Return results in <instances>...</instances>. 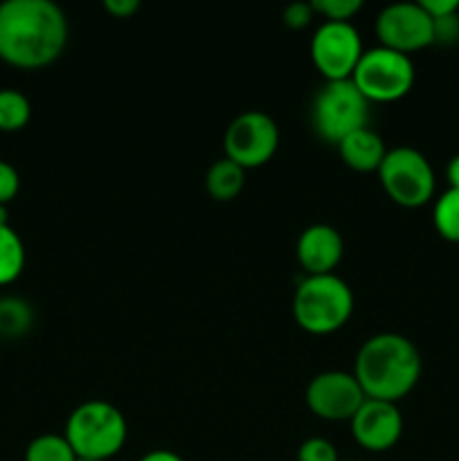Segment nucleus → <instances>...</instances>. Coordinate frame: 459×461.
Segmentation results:
<instances>
[{
  "label": "nucleus",
  "mask_w": 459,
  "mask_h": 461,
  "mask_svg": "<svg viewBox=\"0 0 459 461\" xmlns=\"http://www.w3.org/2000/svg\"><path fill=\"white\" fill-rule=\"evenodd\" d=\"M25 461H76V453L68 444L66 435L45 432L27 444Z\"/></svg>",
  "instance_id": "nucleus-20"
},
{
  "label": "nucleus",
  "mask_w": 459,
  "mask_h": 461,
  "mask_svg": "<svg viewBox=\"0 0 459 461\" xmlns=\"http://www.w3.org/2000/svg\"><path fill=\"white\" fill-rule=\"evenodd\" d=\"M70 36L68 16L52 0L0 3V61L39 70L63 54Z\"/></svg>",
  "instance_id": "nucleus-1"
},
{
  "label": "nucleus",
  "mask_w": 459,
  "mask_h": 461,
  "mask_svg": "<svg viewBox=\"0 0 459 461\" xmlns=\"http://www.w3.org/2000/svg\"><path fill=\"white\" fill-rule=\"evenodd\" d=\"M315 14H322L324 21L351 23V18L363 9V0H313Z\"/></svg>",
  "instance_id": "nucleus-21"
},
{
  "label": "nucleus",
  "mask_w": 459,
  "mask_h": 461,
  "mask_svg": "<svg viewBox=\"0 0 459 461\" xmlns=\"http://www.w3.org/2000/svg\"><path fill=\"white\" fill-rule=\"evenodd\" d=\"M354 306V291L336 273L306 275L292 295L295 322L315 336H327L345 327Z\"/></svg>",
  "instance_id": "nucleus-3"
},
{
  "label": "nucleus",
  "mask_w": 459,
  "mask_h": 461,
  "mask_svg": "<svg viewBox=\"0 0 459 461\" xmlns=\"http://www.w3.org/2000/svg\"><path fill=\"white\" fill-rule=\"evenodd\" d=\"M313 18H315L313 3H302V0L286 5L282 12V21L286 23L291 30H304V27L310 25Z\"/></svg>",
  "instance_id": "nucleus-23"
},
{
  "label": "nucleus",
  "mask_w": 459,
  "mask_h": 461,
  "mask_svg": "<svg viewBox=\"0 0 459 461\" xmlns=\"http://www.w3.org/2000/svg\"><path fill=\"white\" fill-rule=\"evenodd\" d=\"M104 9L115 18H129L140 9V0H104Z\"/></svg>",
  "instance_id": "nucleus-27"
},
{
  "label": "nucleus",
  "mask_w": 459,
  "mask_h": 461,
  "mask_svg": "<svg viewBox=\"0 0 459 461\" xmlns=\"http://www.w3.org/2000/svg\"><path fill=\"white\" fill-rule=\"evenodd\" d=\"M76 461H99V459H88V457H76Z\"/></svg>",
  "instance_id": "nucleus-31"
},
{
  "label": "nucleus",
  "mask_w": 459,
  "mask_h": 461,
  "mask_svg": "<svg viewBox=\"0 0 459 461\" xmlns=\"http://www.w3.org/2000/svg\"><path fill=\"white\" fill-rule=\"evenodd\" d=\"M364 399L367 396L354 372L328 369L315 374L306 385V405L324 421H351Z\"/></svg>",
  "instance_id": "nucleus-10"
},
{
  "label": "nucleus",
  "mask_w": 459,
  "mask_h": 461,
  "mask_svg": "<svg viewBox=\"0 0 459 461\" xmlns=\"http://www.w3.org/2000/svg\"><path fill=\"white\" fill-rule=\"evenodd\" d=\"M63 435L76 457L106 461L124 448L129 423L120 408L108 401L93 399L72 410Z\"/></svg>",
  "instance_id": "nucleus-4"
},
{
  "label": "nucleus",
  "mask_w": 459,
  "mask_h": 461,
  "mask_svg": "<svg viewBox=\"0 0 459 461\" xmlns=\"http://www.w3.org/2000/svg\"><path fill=\"white\" fill-rule=\"evenodd\" d=\"M340 461H363V459H340Z\"/></svg>",
  "instance_id": "nucleus-32"
},
{
  "label": "nucleus",
  "mask_w": 459,
  "mask_h": 461,
  "mask_svg": "<svg viewBox=\"0 0 459 461\" xmlns=\"http://www.w3.org/2000/svg\"><path fill=\"white\" fill-rule=\"evenodd\" d=\"M414 63L410 54L376 45L364 50L354 70V84L369 102H396L414 86Z\"/></svg>",
  "instance_id": "nucleus-7"
},
{
  "label": "nucleus",
  "mask_w": 459,
  "mask_h": 461,
  "mask_svg": "<svg viewBox=\"0 0 459 461\" xmlns=\"http://www.w3.org/2000/svg\"><path fill=\"white\" fill-rule=\"evenodd\" d=\"M32 120V104L27 95L16 88H0V131L16 133Z\"/></svg>",
  "instance_id": "nucleus-18"
},
{
  "label": "nucleus",
  "mask_w": 459,
  "mask_h": 461,
  "mask_svg": "<svg viewBox=\"0 0 459 461\" xmlns=\"http://www.w3.org/2000/svg\"><path fill=\"white\" fill-rule=\"evenodd\" d=\"M349 423L356 444L372 453H385L394 448L403 435V414L399 405L390 401L364 399Z\"/></svg>",
  "instance_id": "nucleus-12"
},
{
  "label": "nucleus",
  "mask_w": 459,
  "mask_h": 461,
  "mask_svg": "<svg viewBox=\"0 0 459 461\" xmlns=\"http://www.w3.org/2000/svg\"><path fill=\"white\" fill-rule=\"evenodd\" d=\"M297 261L306 275H327L336 270V266L345 255V241L340 230L328 223H313L297 239Z\"/></svg>",
  "instance_id": "nucleus-13"
},
{
  "label": "nucleus",
  "mask_w": 459,
  "mask_h": 461,
  "mask_svg": "<svg viewBox=\"0 0 459 461\" xmlns=\"http://www.w3.org/2000/svg\"><path fill=\"white\" fill-rule=\"evenodd\" d=\"M277 122L264 111H246L234 117L223 135L225 158L241 165L243 169H256L270 162L279 149Z\"/></svg>",
  "instance_id": "nucleus-9"
},
{
  "label": "nucleus",
  "mask_w": 459,
  "mask_h": 461,
  "mask_svg": "<svg viewBox=\"0 0 459 461\" xmlns=\"http://www.w3.org/2000/svg\"><path fill=\"white\" fill-rule=\"evenodd\" d=\"M363 52V39L354 23L322 21L310 39V61L324 81L351 79Z\"/></svg>",
  "instance_id": "nucleus-8"
},
{
  "label": "nucleus",
  "mask_w": 459,
  "mask_h": 461,
  "mask_svg": "<svg viewBox=\"0 0 459 461\" xmlns=\"http://www.w3.org/2000/svg\"><path fill=\"white\" fill-rule=\"evenodd\" d=\"M338 153H340L342 162L349 169L360 171V174H369V171H378V167H381L382 158L387 153V147L372 126H363V129L354 131V133L346 135L338 144Z\"/></svg>",
  "instance_id": "nucleus-14"
},
{
  "label": "nucleus",
  "mask_w": 459,
  "mask_h": 461,
  "mask_svg": "<svg viewBox=\"0 0 459 461\" xmlns=\"http://www.w3.org/2000/svg\"><path fill=\"white\" fill-rule=\"evenodd\" d=\"M18 189H21V176L16 167L0 158V205H9L18 196Z\"/></svg>",
  "instance_id": "nucleus-24"
},
{
  "label": "nucleus",
  "mask_w": 459,
  "mask_h": 461,
  "mask_svg": "<svg viewBox=\"0 0 459 461\" xmlns=\"http://www.w3.org/2000/svg\"><path fill=\"white\" fill-rule=\"evenodd\" d=\"M297 461H340L338 448L324 437H309L297 448Z\"/></svg>",
  "instance_id": "nucleus-22"
},
{
  "label": "nucleus",
  "mask_w": 459,
  "mask_h": 461,
  "mask_svg": "<svg viewBox=\"0 0 459 461\" xmlns=\"http://www.w3.org/2000/svg\"><path fill=\"white\" fill-rule=\"evenodd\" d=\"M432 223L446 241L459 243V189H446L435 203Z\"/></svg>",
  "instance_id": "nucleus-19"
},
{
  "label": "nucleus",
  "mask_w": 459,
  "mask_h": 461,
  "mask_svg": "<svg viewBox=\"0 0 459 461\" xmlns=\"http://www.w3.org/2000/svg\"><path fill=\"white\" fill-rule=\"evenodd\" d=\"M418 3H421V7L426 9L432 21L459 12V0H418Z\"/></svg>",
  "instance_id": "nucleus-26"
},
{
  "label": "nucleus",
  "mask_w": 459,
  "mask_h": 461,
  "mask_svg": "<svg viewBox=\"0 0 459 461\" xmlns=\"http://www.w3.org/2000/svg\"><path fill=\"white\" fill-rule=\"evenodd\" d=\"M446 178H448L450 189H459V153L450 158L448 167H446Z\"/></svg>",
  "instance_id": "nucleus-29"
},
{
  "label": "nucleus",
  "mask_w": 459,
  "mask_h": 461,
  "mask_svg": "<svg viewBox=\"0 0 459 461\" xmlns=\"http://www.w3.org/2000/svg\"><path fill=\"white\" fill-rule=\"evenodd\" d=\"M140 461H184V459L180 457L178 453H174V450L156 448V450H148L147 455H142Z\"/></svg>",
  "instance_id": "nucleus-28"
},
{
  "label": "nucleus",
  "mask_w": 459,
  "mask_h": 461,
  "mask_svg": "<svg viewBox=\"0 0 459 461\" xmlns=\"http://www.w3.org/2000/svg\"><path fill=\"white\" fill-rule=\"evenodd\" d=\"M25 243L12 225H0V286L14 284L25 270Z\"/></svg>",
  "instance_id": "nucleus-17"
},
{
  "label": "nucleus",
  "mask_w": 459,
  "mask_h": 461,
  "mask_svg": "<svg viewBox=\"0 0 459 461\" xmlns=\"http://www.w3.org/2000/svg\"><path fill=\"white\" fill-rule=\"evenodd\" d=\"M246 187V169L230 158H220L207 169L205 189L214 201H232Z\"/></svg>",
  "instance_id": "nucleus-15"
},
{
  "label": "nucleus",
  "mask_w": 459,
  "mask_h": 461,
  "mask_svg": "<svg viewBox=\"0 0 459 461\" xmlns=\"http://www.w3.org/2000/svg\"><path fill=\"white\" fill-rule=\"evenodd\" d=\"M0 225H9V210H7V205H0Z\"/></svg>",
  "instance_id": "nucleus-30"
},
{
  "label": "nucleus",
  "mask_w": 459,
  "mask_h": 461,
  "mask_svg": "<svg viewBox=\"0 0 459 461\" xmlns=\"http://www.w3.org/2000/svg\"><path fill=\"white\" fill-rule=\"evenodd\" d=\"M369 99L354 79L324 81L310 104V126L327 144H340L354 131L369 126Z\"/></svg>",
  "instance_id": "nucleus-5"
},
{
  "label": "nucleus",
  "mask_w": 459,
  "mask_h": 461,
  "mask_svg": "<svg viewBox=\"0 0 459 461\" xmlns=\"http://www.w3.org/2000/svg\"><path fill=\"white\" fill-rule=\"evenodd\" d=\"M376 36L385 48L410 54L435 43V25L421 3L403 0L378 12Z\"/></svg>",
  "instance_id": "nucleus-11"
},
{
  "label": "nucleus",
  "mask_w": 459,
  "mask_h": 461,
  "mask_svg": "<svg viewBox=\"0 0 459 461\" xmlns=\"http://www.w3.org/2000/svg\"><path fill=\"white\" fill-rule=\"evenodd\" d=\"M34 327V309L16 295L0 297V340H18Z\"/></svg>",
  "instance_id": "nucleus-16"
},
{
  "label": "nucleus",
  "mask_w": 459,
  "mask_h": 461,
  "mask_svg": "<svg viewBox=\"0 0 459 461\" xmlns=\"http://www.w3.org/2000/svg\"><path fill=\"white\" fill-rule=\"evenodd\" d=\"M378 178L387 196L403 207H421L435 196V169L414 147L387 149L378 167Z\"/></svg>",
  "instance_id": "nucleus-6"
},
{
  "label": "nucleus",
  "mask_w": 459,
  "mask_h": 461,
  "mask_svg": "<svg viewBox=\"0 0 459 461\" xmlns=\"http://www.w3.org/2000/svg\"><path fill=\"white\" fill-rule=\"evenodd\" d=\"M432 25H435V43L453 45L459 41V12L436 18V21H432Z\"/></svg>",
  "instance_id": "nucleus-25"
},
{
  "label": "nucleus",
  "mask_w": 459,
  "mask_h": 461,
  "mask_svg": "<svg viewBox=\"0 0 459 461\" xmlns=\"http://www.w3.org/2000/svg\"><path fill=\"white\" fill-rule=\"evenodd\" d=\"M421 354L410 338L400 333H376L360 345L354 363V376L358 378L367 399L399 403L417 387L421 378Z\"/></svg>",
  "instance_id": "nucleus-2"
}]
</instances>
